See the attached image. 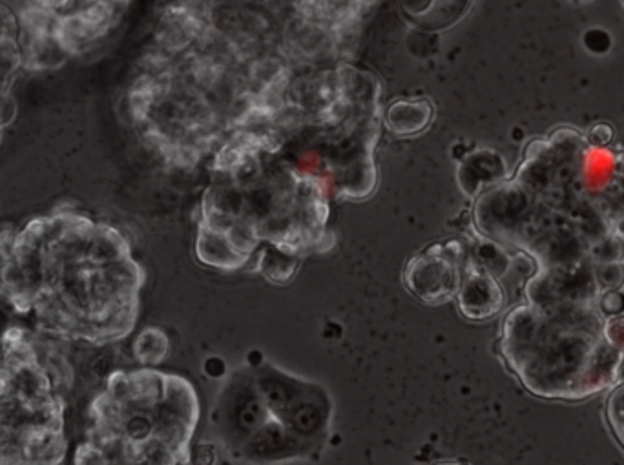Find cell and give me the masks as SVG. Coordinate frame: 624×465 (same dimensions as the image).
I'll return each instance as SVG.
<instances>
[{"label":"cell","mask_w":624,"mask_h":465,"mask_svg":"<svg viewBox=\"0 0 624 465\" xmlns=\"http://www.w3.org/2000/svg\"><path fill=\"white\" fill-rule=\"evenodd\" d=\"M4 279L53 332L106 343L133 328L144 274L113 228L51 217L16 237Z\"/></svg>","instance_id":"obj_2"},{"label":"cell","mask_w":624,"mask_h":465,"mask_svg":"<svg viewBox=\"0 0 624 465\" xmlns=\"http://www.w3.org/2000/svg\"><path fill=\"white\" fill-rule=\"evenodd\" d=\"M467 252L462 243L449 241L432 244L416 253L403 274L407 290L427 305H440L456 295Z\"/></svg>","instance_id":"obj_7"},{"label":"cell","mask_w":624,"mask_h":465,"mask_svg":"<svg viewBox=\"0 0 624 465\" xmlns=\"http://www.w3.org/2000/svg\"><path fill=\"white\" fill-rule=\"evenodd\" d=\"M595 279L600 288L604 290H620L624 286V264L622 261H609V263H598L593 264Z\"/></svg>","instance_id":"obj_15"},{"label":"cell","mask_w":624,"mask_h":465,"mask_svg":"<svg viewBox=\"0 0 624 465\" xmlns=\"http://www.w3.org/2000/svg\"><path fill=\"white\" fill-rule=\"evenodd\" d=\"M604 336L619 352L624 354V315H611L604 323Z\"/></svg>","instance_id":"obj_18"},{"label":"cell","mask_w":624,"mask_h":465,"mask_svg":"<svg viewBox=\"0 0 624 465\" xmlns=\"http://www.w3.org/2000/svg\"><path fill=\"white\" fill-rule=\"evenodd\" d=\"M474 224L484 237L527 252L540 266L589 261L586 235L515 179L500 181L478 195Z\"/></svg>","instance_id":"obj_6"},{"label":"cell","mask_w":624,"mask_h":465,"mask_svg":"<svg viewBox=\"0 0 624 465\" xmlns=\"http://www.w3.org/2000/svg\"><path fill=\"white\" fill-rule=\"evenodd\" d=\"M507 168L504 159L489 150L480 148L471 151L458 166V184L467 195H478L485 188L505 179Z\"/></svg>","instance_id":"obj_9"},{"label":"cell","mask_w":624,"mask_h":465,"mask_svg":"<svg viewBox=\"0 0 624 465\" xmlns=\"http://www.w3.org/2000/svg\"><path fill=\"white\" fill-rule=\"evenodd\" d=\"M330 423L327 388L270 363L235 368L212 414L221 450L241 463L307 460L327 443Z\"/></svg>","instance_id":"obj_3"},{"label":"cell","mask_w":624,"mask_h":465,"mask_svg":"<svg viewBox=\"0 0 624 465\" xmlns=\"http://www.w3.org/2000/svg\"><path fill=\"white\" fill-rule=\"evenodd\" d=\"M622 5H624V0H622Z\"/></svg>","instance_id":"obj_21"},{"label":"cell","mask_w":624,"mask_h":465,"mask_svg":"<svg viewBox=\"0 0 624 465\" xmlns=\"http://www.w3.org/2000/svg\"><path fill=\"white\" fill-rule=\"evenodd\" d=\"M606 416L613 436L624 449V383L609 394L606 403Z\"/></svg>","instance_id":"obj_14"},{"label":"cell","mask_w":624,"mask_h":465,"mask_svg":"<svg viewBox=\"0 0 624 465\" xmlns=\"http://www.w3.org/2000/svg\"><path fill=\"white\" fill-rule=\"evenodd\" d=\"M135 354L146 365L159 363L168 354V339H166V336L161 330H157V328L146 330L139 337V341L135 343Z\"/></svg>","instance_id":"obj_12"},{"label":"cell","mask_w":624,"mask_h":465,"mask_svg":"<svg viewBox=\"0 0 624 465\" xmlns=\"http://www.w3.org/2000/svg\"><path fill=\"white\" fill-rule=\"evenodd\" d=\"M432 119L427 100H396L387 109V126L396 135H414L423 131Z\"/></svg>","instance_id":"obj_10"},{"label":"cell","mask_w":624,"mask_h":465,"mask_svg":"<svg viewBox=\"0 0 624 465\" xmlns=\"http://www.w3.org/2000/svg\"><path fill=\"white\" fill-rule=\"evenodd\" d=\"M197 419L188 379L150 368L117 372L93 405L80 461L188 463Z\"/></svg>","instance_id":"obj_5"},{"label":"cell","mask_w":624,"mask_h":465,"mask_svg":"<svg viewBox=\"0 0 624 465\" xmlns=\"http://www.w3.org/2000/svg\"><path fill=\"white\" fill-rule=\"evenodd\" d=\"M588 257L593 264L622 261L624 259V239L622 235L611 232L604 237L595 239L588 248Z\"/></svg>","instance_id":"obj_13"},{"label":"cell","mask_w":624,"mask_h":465,"mask_svg":"<svg viewBox=\"0 0 624 465\" xmlns=\"http://www.w3.org/2000/svg\"><path fill=\"white\" fill-rule=\"evenodd\" d=\"M573 2H589V0H573Z\"/></svg>","instance_id":"obj_20"},{"label":"cell","mask_w":624,"mask_h":465,"mask_svg":"<svg viewBox=\"0 0 624 465\" xmlns=\"http://www.w3.org/2000/svg\"><path fill=\"white\" fill-rule=\"evenodd\" d=\"M473 263L491 275L500 277L509 268V255L493 239H487L476 246V257L473 259Z\"/></svg>","instance_id":"obj_11"},{"label":"cell","mask_w":624,"mask_h":465,"mask_svg":"<svg viewBox=\"0 0 624 465\" xmlns=\"http://www.w3.org/2000/svg\"><path fill=\"white\" fill-rule=\"evenodd\" d=\"M586 139L591 146H608L613 140V128L606 122H598L588 131Z\"/></svg>","instance_id":"obj_19"},{"label":"cell","mask_w":624,"mask_h":465,"mask_svg":"<svg viewBox=\"0 0 624 465\" xmlns=\"http://www.w3.org/2000/svg\"><path fill=\"white\" fill-rule=\"evenodd\" d=\"M582 44L588 51H591L595 55H602V53L611 49V36L608 31H604L600 27H591L584 33Z\"/></svg>","instance_id":"obj_16"},{"label":"cell","mask_w":624,"mask_h":465,"mask_svg":"<svg viewBox=\"0 0 624 465\" xmlns=\"http://www.w3.org/2000/svg\"><path fill=\"white\" fill-rule=\"evenodd\" d=\"M460 312L473 321H482L496 315L504 306V290L496 277L478 268L473 261L465 266L458 292Z\"/></svg>","instance_id":"obj_8"},{"label":"cell","mask_w":624,"mask_h":465,"mask_svg":"<svg viewBox=\"0 0 624 465\" xmlns=\"http://www.w3.org/2000/svg\"><path fill=\"white\" fill-rule=\"evenodd\" d=\"M597 305L604 315H619L624 312V294L620 290H604L598 294Z\"/></svg>","instance_id":"obj_17"},{"label":"cell","mask_w":624,"mask_h":465,"mask_svg":"<svg viewBox=\"0 0 624 465\" xmlns=\"http://www.w3.org/2000/svg\"><path fill=\"white\" fill-rule=\"evenodd\" d=\"M604 323L597 301L525 303L505 315L500 352L531 394L589 398L617 381L624 356L606 339Z\"/></svg>","instance_id":"obj_4"},{"label":"cell","mask_w":624,"mask_h":465,"mask_svg":"<svg viewBox=\"0 0 624 465\" xmlns=\"http://www.w3.org/2000/svg\"><path fill=\"white\" fill-rule=\"evenodd\" d=\"M210 170L195 241L203 263L234 270L259 252L257 270L283 283L303 255L328 248L330 193L317 177L248 144L221 148Z\"/></svg>","instance_id":"obj_1"}]
</instances>
